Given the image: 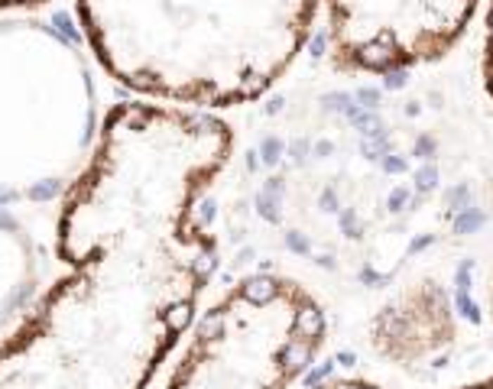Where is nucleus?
<instances>
[{
  "instance_id": "obj_1",
  "label": "nucleus",
  "mask_w": 493,
  "mask_h": 389,
  "mask_svg": "<svg viewBox=\"0 0 493 389\" xmlns=\"http://www.w3.org/2000/svg\"><path fill=\"white\" fill-rule=\"evenodd\" d=\"M231 150V127L208 110L110 107L88 169L59 204L56 253L68 272L0 341V389L150 386L215 272L195 204Z\"/></svg>"
},
{
  "instance_id": "obj_2",
  "label": "nucleus",
  "mask_w": 493,
  "mask_h": 389,
  "mask_svg": "<svg viewBox=\"0 0 493 389\" xmlns=\"http://www.w3.org/2000/svg\"><path fill=\"white\" fill-rule=\"evenodd\" d=\"M94 59L172 107L250 104L293 68L321 0H75Z\"/></svg>"
},
{
  "instance_id": "obj_3",
  "label": "nucleus",
  "mask_w": 493,
  "mask_h": 389,
  "mask_svg": "<svg viewBox=\"0 0 493 389\" xmlns=\"http://www.w3.org/2000/svg\"><path fill=\"white\" fill-rule=\"evenodd\" d=\"M101 127L91 62L72 33L0 13V208L62 202Z\"/></svg>"
},
{
  "instance_id": "obj_4",
  "label": "nucleus",
  "mask_w": 493,
  "mask_h": 389,
  "mask_svg": "<svg viewBox=\"0 0 493 389\" xmlns=\"http://www.w3.org/2000/svg\"><path fill=\"white\" fill-rule=\"evenodd\" d=\"M328 322L302 282L257 272L201 315L166 389H293L315 364Z\"/></svg>"
},
{
  "instance_id": "obj_5",
  "label": "nucleus",
  "mask_w": 493,
  "mask_h": 389,
  "mask_svg": "<svg viewBox=\"0 0 493 389\" xmlns=\"http://www.w3.org/2000/svg\"><path fill=\"white\" fill-rule=\"evenodd\" d=\"M338 72L399 75L444 59L474 23L480 0H321Z\"/></svg>"
},
{
  "instance_id": "obj_6",
  "label": "nucleus",
  "mask_w": 493,
  "mask_h": 389,
  "mask_svg": "<svg viewBox=\"0 0 493 389\" xmlns=\"http://www.w3.org/2000/svg\"><path fill=\"white\" fill-rule=\"evenodd\" d=\"M42 279L36 240L13 214L0 208V334L23 322Z\"/></svg>"
},
{
  "instance_id": "obj_7",
  "label": "nucleus",
  "mask_w": 493,
  "mask_h": 389,
  "mask_svg": "<svg viewBox=\"0 0 493 389\" xmlns=\"http://www.w3.org/2000/svg\"><path fill=\"white\" fill-rule=\"evenodd\" d=\"M309 389H383V386L373 380H364V376H331V380H321Z\"/></svg>"
},
{
  "instance_id": "obj_8",
  "label": "nucleus",
  "mask_w": 493,
  "mask_h": 389,
  "mask_svg": "<svg viewBox=\"0 0 493 389\" xmlns=\"http://www.w3.org/2000/svg\"><path fill=\"white\" fill-rule=\"evenodd\" d=\"M46 0H0V13H7V10H26V7H39Z\"/></svg>"
},
{
  "instance_id": "obj_9",
  "label": "nucleus",
  "mask_w": 493,
  "mask_h": 389,
  "mask_svg": "<svg viewBox=\"0 0 493 389\" xmlns=\"http://www.w3.org/2000/svg\"><path fill=\"white\" fill-rule=\"evenodd\" d=\"M461 389H493V376H484V380L468 383V386H461Z\"/></svg>"
},
{
  "instance_id": "obj_10",
  "label": "nucleus",
  "mask_w": 493,
  "mask_h": 389,
  "mask_svg": "<svg viewBox=\"0 0 493 389\" xmlns=\"http://www.w3.org/2000/svg\"><path fill=\"white\" fill-rule=\"evenodd\" d=\"M487 308H490V318H493V270H490V279H487Z\"/></svg>"
}]
</instances>
